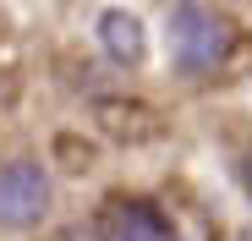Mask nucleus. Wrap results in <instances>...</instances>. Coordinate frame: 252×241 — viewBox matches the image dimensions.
<instances>
[{
	"label": "nucleus",
	"mask_w": 252,
	"mask_h": 241,
	"mask_svg": "<svg viewBox=\"0 0 252 241\" xmlns=\"http://www.w3.org/2000/svg\"><path fill=\"white\" fill-rule=\"evenodd\" d=\"M236 186H241V197L252 203V153H247V159H236Z\"/></svg>",
	"instance_id": "obj_6"
},
{
	"label": "nucleus",
	"mask_w": 252,
	"mask_h": 241,
	"mask_svg": "<svg viewBox=\"0 0 252 241\" xmlns=\"http://www.w3.org/2000/svg\"><path fill=\"white\" fill-rule=\"evenodd\" d=\"M55 241H110V230H94V225H66Z\"/></svg>",
	"instance_id": "obj_5"
},
{
	"label": "nucleus",
	"mask_w": 252,
	"mask_h": 241,
	"mask_svg": "<svg viewBox=\"0 0 252 241\" xmlns=\"http://www.w3.org/2000/svg\"><path fill=\"white\" fill-rule=\"evenodd\" d=\"M164 44H170V60L181 77H214L236 50V33H230L225 11L203 6V0H181L164 22Z\"/></svg>",
	"instance_id": "obj_1"
},
{
	"label": "nucleus",
	"mask_w": 252,
	"mask_h": 241,
	"mask_svg": "<svg viewBox=\"0 0 252 241\" xmlns=\"http://www.w3.org/2000/svg\"><path fill=\"white\" fill-rule=\"evenodd\" d=\"M55 209V176L44 170V159L17 153L0 165V230H33L44 225Z\"/></svg>",
	"instance_id": "obj_2"
},
{
	"label": "nucleus",
	"mask_w": 252,
	"mask_h": 241,
	"mask_svg": "<svg viewBox=\"0 0 252 241\" xmlns=\"http://www.w3.org/2000/svg\"><path fill=\"white\" fill-rule=\"evenodd\" d=\"M94 38H99L104 60H115V66H126V71L148 60V28H143L137 11H126V6H104V11L94 17Z\"/></svg>",
	"instance_id": "obj_3"
},
{
	"label": "nucleus",
	"mask_w": 252,
	"mask_h": 241,
	"mask_svg": "<svg viewBox=\"0 0 252 241\" xmlns=\"http://www.w3.org/2000/svg\"><path fill=\"white\" fill-rule=\"evenodd\" d=\"M110 241H181V230L154 197H126L110 209Z\"/></svg>",
	"instance_id": "obj_4"
},
{
	"label": "nucleus",
	"mask_w": 252,
	"mask_h": 241,
	"mask_svg": "<svg viewBox=\"0 0 252 241\" xmlns=\"http://www.w3.org/2000/svg\"><path fill=\"white\" fill-rule=\"evenodd\" d=\"M241 241H252V230H247V236H241Z\"/></svg>",
	"instance_id": "obj_7"
}]
</instances>
